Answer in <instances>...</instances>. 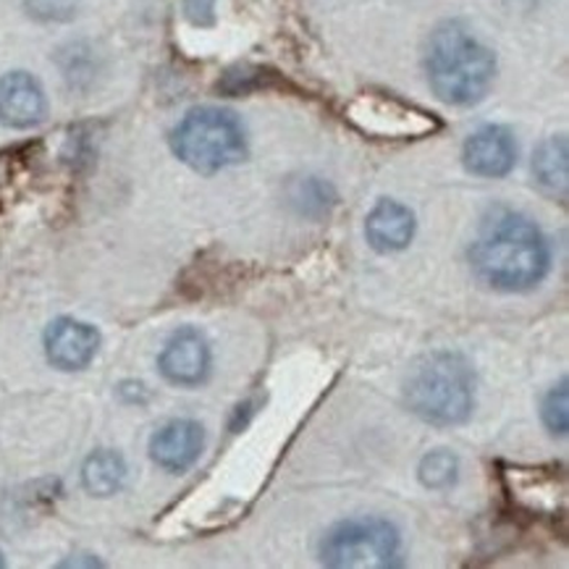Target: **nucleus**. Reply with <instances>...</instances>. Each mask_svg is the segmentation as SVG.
I'll return each mask as SVG.
<instances>
[{
  "instance_id": "obj_1",
  "label": "nucleus",
  "mask_w": 569,
  "mask_h": 569,
  "mask_svg": "<svg viewBox=\"0 0 569 569\" xmlns=\"http://www.w3.org/2000/svg\"><path fill=\"white\" fill-rule=\"evenodd\" d=\"M470 258L480 279L499 291L536 289L551 268L541 229L515 210H496L486 218Z\"/></svg>"
},
{
  "instance_id": "obj_2",
  "label": "nucleus",
  "mask_w": 569,
  "mask_h": 569,
  "mask_svg": "<svg viewBox=\"0 0 569 569\" xmlns=\"http://www.w3.org/2000/svg\"><path fill=\"white\" fill-rule=\"evenodd\" d=\"M428 82L449 106H476L496 79V56L470 29L447 21L428 42Z\"/></svg>"
},
{
  "instance_id": "obj_3",
  "label": "nucleus",
  "mask_w": 569,
  "mask_h": 569,
  "mask_svg": "<svg viewBox=\"0 0 569 569\" xmlns=\"http://www.w3.org/2000/svg\"><path fill=\"white\" fill-rule=\"evenodd\" d=\"M405 401L430 426H462L476 410V370L459 352L426 355L410 370Z\"/></svg>"
},
{
  "instance_id": "obj_4",
  "label": "nucleus",
  "mask_w": 569,
  "mask_h": 569,
  "mask_svg": "<svg viewBox=\"0 0 569 569\" xmlns=\"http://www.w3.org/2000/svg\"><path fill=\"white\" fill-rule=\"evenodd\" d=\"M171 150L197 173H218L242 163L247 134L237 113L226 108H194L171 131Z\"/></svg>"
},
{
  "instance_id": "obj_5",
  "label": "nucleus",
  "mask_w": 569,
  "mask_h": 569,
  "mask_svg": "<svg viewBox=\"0 0 569 569\" xmlns=\"http://www.w3.org/2000/svg\"><path fill=\"white\" fill-rule=\"evenodd\" d=\"M320 561L333 569L399 567L401 538L383 517H357L333 525L320 541Z\"/></svg>"
},
{
  "instance_id": "obj_6",
  "label": "nucleus",
  "mask_w": 569,
  "mask_h": 569,
  "mask_svg": "<svg viewBox=\"0 0 569 569\" xmlns=\"http://www.w3.org/2000/svg\"><path fill=\"white\" fill-rule=\"evenodd\" d=\"M349 119L365 134L381 137H422L439 127L433 116L415 106L401 103L391 94H362L349 106Z\"/></svg>"
},
{
  "instance_id": "obj_7",
  "label": "nucleus",
  "mask_w": 569,
  "mask_h": 569,
  "mask_svg": "<svg viewBox=\"0 0 569 569\" xmlns=\"http://www.w3.org/2000/svg\"><path fill=\"white\" fill-rule=\"evenodd\" d=\"M210 365H213L210 345L197 328H179L158 355L160 376L181 389H194V386L206 383Z\"/></svg>"
},
{
  "instance_id": "obj_8",
  "label": "nucleus",
  "mask_w": 569,
  "mask_h": 569,
  "mask_svg": "<svg viewBox=\"0 0 569 569\" xmlns=\"http://www.w3.org/2000/svg\"><path fill=\"white\" fill-rule=\"evenodd\" d=\"M46 357L58 370H84L100 349V331L84 320L56 318L46 328Z\"/></svg>"
},
{
  "instance_id": "obj_9",
  "label": "nucleus",
  "mask_w": 569,
  "mask_h": 569,
  "mask_svg": "<svg viewBox=\"0 0 569 569\" xmlns=\"http://www.w3.org/2000/svg\"><path fill=\"white\" fill-rule=\"evenodd\" d=\"M206 449V428L197 420L181 418L160 426L150 439V457L160 470L181 476Z\"/></svg>"
},
{
  "instance_id": "obj_10",
  "label": "nucleus",
  "mask_w": 569,
  "mask_h": 569,
  "mask_svg": "<svg viewBox=\"0 0 569 569\" xmlns=\"http://www.w3.org/2000/svg\"><path fill=\"white\" fill-rule=\"evenodd\" d=\"M465 169L483 179H501L517 163V140L507 127L488 123L467 137L462 150Z\"/></svg>"
},
{
  "instance_id": "obj_11",
  "label": "nucleus",
  "mask_w": 569,
  "mask_h": 569,
  "mask_svg": "<svg viewBox=\"0 0 569 569\" xmlns=\"http://www.w3.org/2000/svg\"><path fill=\"white\" fill-rule=\"evenodd\" d=\"M48 100L38 79L11 71L0 79V121L9 129H34L46 121Z\"/></svg>"
},
{
  "instance_id": "obj_12",
  "label": "nucleus",
  "mask_w": 569,
  "mask_h": 569,
  "mask_svg": "<svg viewBox=\"0 0 569 569\" xmlns=\"http://www.w3.org/2000/svg\"><path fill=\"white\" fill-rule=\"evenodd\" d=\"M415 229H418L415 213L397 200H381L368 213V221H365V237H368V244L373 247L376 252H383V254L399 252L405 250V247H410Z\"/></svg>"
},
{
  "instance_id": "obj_13",
  "label": "nucleus",
  "mask_w": 569,
  "mask_h": 569,
  "mask_svg": "<svg viewBox=\"0 0 569 569\" xmlns=\"http://www.w3.org/2000/svg\"><path fill=\"white\" fill-rule=\"evenodd\" d=\"M129 467L123 457L113 449H98L84 459L82 465V486L87 493L106 499V496L119 493L123 483H127Z\"/></svg>"
},
{
  "instance_id": "obj_14",
  "label": "nucleus",
  "mask_w": 569,
  "mask_h": 569,
  "mask_svg": "<svg viewBox=\"0 0 569 569\" xmlns=\"http://www.w3.org/2000/svg\"><path fill=\"white\" fill-rule=\"evenodd\" d=\"M569 152H567V137H549L541 148L532 156V173H536L538 184H541L549 194H567V179H569Z\"/></svg>"
},
{
  "instance_id": "obj_15",
  "label": "nucleus",
  "mask_w": 569,
  "mask_h": 569,
  "mask_svg": "<svg viewBox=\"0 0 569 569\" xmlns=\"http://www.w3.org/2000/svg\"><path fill=\"white\" fill-rule=\"evenodd\" d=\"M291 202L302 216L320 218L328 216V210L337 206V192H333L331 184L320 179H302L297 181L295 189H291Z\"/></svg>"
},
{
  "instance_id": "obj_16",
  "label": "nucleus",
  "mask_w": 569,
  "mask_h": 569,
  "mask_svg": "<svg viewBox=\"0 0 569 569\" xmlns=\"http://www.w3.org/2000/svg\"><path fill=\"white\" fill-rule=\"evenodd\" d=\"M420 483L433 491H447V488L457 486L459 480V459L447 449H436L430 455L422 457L418 467Z\"/></svg>"
},
{
  "instance_id": "obj_17",
  "label": "nucleus",
  "mask_w": 569,
  "mask_h": 569,
  "mask_svg": "<svg viewBox=\"0 0 569 569\" xmlns=\"http://www.w3.org/2000/svg\"><path fill=\"white\" fill-rule=\"evenodd\" d=\"M567 397H569L567 381H561L557 389H551L549 393H546V399H543L541 415H543L546 428H549L553 436H567V428H569Z\"/></svg>"
},
{
  "instance_id": "obj_18",
  "label": "nucleus",
  "mask_w": 569,
  "mask_h": 569,
  "mask_svg": "<svg viewBox=\"0 0 569 569\" xmlns=\"http://www.w3.org/2000/svg\"><path fill=\"white\" fill-rule=\"evenodd\" d=\"M27 9L40 21H66L79 9V0H27Z\"/></svg>"
},
{
  "instance_id": "obj_19",
  "label": "nucleus",
  "mask_w": 569,
  "mask_h": 569,
  "mask_svg": "<svg viewBox=\"0 0 569 569\" xmlns=\"http://www.w3.org/2000/svg\"><path fill=\"white\" fill-rule=\"evenodd\" d=\"M184 17L194 27H210L216 21V0H184Z\"/></svg>"
},
{
  "instance_id": "obj_20",
  "label": "nucleus",
  "mask_w": 569,
  "mask_h": 569,
  "mask_svg": "<svg viewBox=\"0 0 569 569\" xmlns=\"http://www.w3.org/2000/svg\"><path fill=\"white\" fill-rule=\"evenodd\" d=\"M74 565H87V567H100V561L90 557V559H66L61 561V567H74Z\"/></svg>"
},
{
  "instance_id": "obj_21",
  "label": "nucleus",
  "mask_w": 569,
  "mask_h": 569,
  "mask_svg": "<svg viewBox=\"0 0 569 569\" xmlns=\"http://www.w3.org/2000/svg\"><path fill=\"white\" fill-rule=\"evenodd\" d=\"M0 567H6V559H3V551H0Z\"/></svg>"
}]
</instances>
